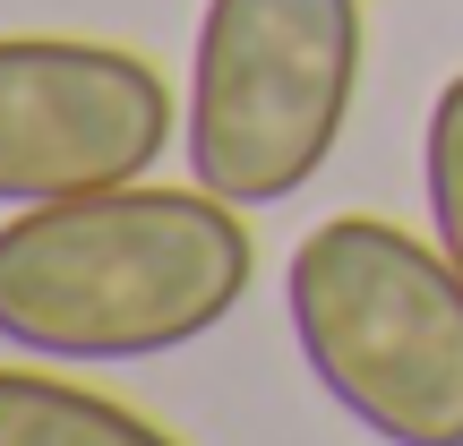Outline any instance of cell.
Masks as SVG:
<instances>
[{"label":"cell","mask_w":463,"mask_h":446,"mask_svg":"<svg viewBox=\"0 0 463 446\" xmlns=\"http://www.w3.org/2000/svg\"><path fill=\"white\" fill-rule=\"evenodd\" d=\"M258 275L241 206L215 189H86L0 223V344L34 361H146L215 335Z\"/></svg>","instance_id":"obj_1"},{"label":"cell","mask_w":463,"mask_h":446,"mask_svg":"<svg viewBox=\"0 0 463 446\" xmlns=\"http://www.w3.org/2000/svg\"><path fill=\"white\" fill-rule=\"evenodd\" d=\"M283 318L309 378L386 446H463V275L386 215H326L292 249Z\"/></svg>","instance_id":"obj_2"},{"label":"cell","mask_w":463,"mask_h":446,"mask_svg":"<svg viewBox=\"0 0 463 446\" xmlns=\"http://www.w3.org/2000/svg\"><path fill=\"white\" fill-rule=\"evenodd\" d=\"M361 52V0H206L181 112L189 181L232 206L309 189L352 120Z\"/></svg>","instance_id":"obj_3"},{"label":"cell","mask_w":463,"mask_h":446,"mask_svg":"<svg viewBox=\"0 0 463 446\" xmlns=\"http://www.w3.org/2000/svg\"><path fill=\"white\" fill-rule=\"evenodd\" d=\"M420 181H430V232L463 275V69L438 86L430 129H420Z\"/></svg>","instance_id":"obj_6"},{"label":"cell","mask_w":463,"mask_h":446,"mask_svg":"<svg viewBox=\"0 0 463 446\" xmlns=\"http://www.w3.org/2000/svg\"><path fill=\"white\" fill-rule=\"evenodd\" d=\"M0 446H181L146 413L95 395V386L43 378V369H0Z\"/></svg>","instance_id":"obj_5"},{"label":"cell","mask_w":463,"mask_h":446,"mask_svg":"<svg viewBox=\"0 0 463 446\" xmlns=\"http://www.w3.org/2000/svg\"><path fill=\"white\" fill-rule=\"evenodd\" d=\"M181 138L155 61L86 34H0V206L146 181Z\"/></svg>","instance_id":"obj_4"}]
</instances>
